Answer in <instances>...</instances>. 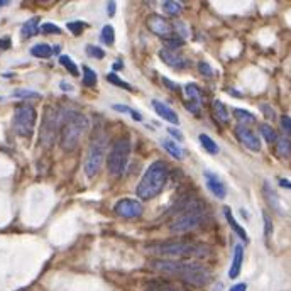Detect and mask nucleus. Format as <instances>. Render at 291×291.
<instances>
[{"instance_id": "1", "label": "nucleus", "mask_w": 291, "mask_h": 291, "mask_svg": "<svg viewBox=\"0 0 291 291\" xmlns=\"http://www.w3.org/2000/svg\"><path fill=\"white\" fill-rule=\"evenodd\" d=\"M169 176V168L166 163L156 161L146 169L144 176H142L141 183L137 184V197L142 200H151L165 188Z\"/></svg>"}, {"instance_id": "2", "label": "nucleus", "mask_w": 291, "mask_h": 291, "mask_svg": "<svg viewBox=\"0 0 291 291\" xmlns=\"http://www.w3.org/2000/svg\"><path fill=\"white\" fill-rule=\"evenodd\" d=\"M210 247L205 244H187V242H163V244H151L146 246V252L154 254V256H168V257H179V256H208Z\"/></svg>"}, {"instance_id": "3", "label": "nucleus", "mask_w": 291, "mask_h": 291, "mask_svg": "<svg viewBox=\"0 0 291 291\" xmlns=\"http://www.w3.org/2000/svg\"><path fill=\"white\" fill-rule=\"evenodd\" d=\"M88 120L80 114H68L61 129V146L65 151H73L80 142L83 132L87 130Z\"/></svg>"}, {"instance_id": "4", "label": "nucleus", "mask_w": 291, "mask_h": 291, "mask_svg": "<svg viewBox=\"0 0 291 291\" xmlns=\"http://www.w3.org/2000/svg\"><path fill=\"white\" fill-rule=\"evenodd\" d=\"M105 142H107V139L103 137L102 132H97L90 141L88 154L87 160H85V173H87L88 178H93L102 168V163L105 160Z\"/></svg>"}, {"instance_id": "5", "label": "nucleus", "mask_w": 291, "mask_h": 291, "mask_svg": "<svg viewBox=\"0 0 291 291\" xmlns=\"http://www.w3.org/2000/svg\"><path fill=\"white\" fill-rule=\"evenodd\" d=\"M129 156H130V141L127 139V137H122V139H119L115 142L112 151H110V154H109L107 168H109L110 174L120 176V174L125 171Z\"/></svg>"}, {"instance_id": "6", "label": "nucleus", "mask_w": 291, "mask_h": 291, "mask_svg": "<svg viewBox=\"0 0 291 291\" xmlns=\"http://www.w3.org/2000/svg\"><path fill=\"white\" fill-rule=\"evenodd\" d=\"M205 222V214L202 208H192V210H183L178 217H174L169 229L174 234H184V232H192L198 229Z\"/></svg>"}, {"instance_id": "7", "label": "nucleus", "mask_w": 291, "mask_h": 291, "mask_svg": "<svg viewBox=\"0 0 291 291\" xmlns=\"http://www.w3.org/2000/svg\"><path fill=\"white\" fill-rule=\"evenodd\" d=\"M36 125V110L31 105H20L14 112V129L19 136L31 137Z\"/></svg>"}, {"instance_id": "8", "label": "nucleus", "mask_w": 291, "mask_h": 291, "mask_svg": "<svg viewBox=\"0 0 291 291\" xmlns=\"http://www.w3.org/2000/svg\"><path fill=\"white\" fill-rule=\"evenodd\" d=\"M179 278H181L187 284L202 288V286H207V284L210 283L211 273L198 262H184L183 271H181V274H179Z\"/></svg>"}, {"instance_id": "9", "label": "nucleus", "mask_w": 291, "mask_h": 291, "mask_svg": "<svg viewBox=\"0 0 291 291\" xmlns=\"http://www.w3.org/2000/svg\"><path fill=\"white\" fill-rule=\"evenodd\" d=\"M146 24H147V29L151 31L152 34H156V36H160V38L163 39H169V38H173V25L168 22V20L163 17V15L160 14H151L149 17H147L146 20Z\"/></svg>"}, {"instance_id": "10", "label": "nucleus", "mask_w": 291, "mask_h": 291, "mask_svg": "<svg viewBox=\"0 0 291 291\" xmlns=\"http://www.w3.org/2000/svg\"><path fill=\"white\" fill-rule=\"evenodd\" d=\"M115 214L122 219H139L142 215V203L137 202V200H132V198H122L119 200L117 205H115Z\"/></svg>"}, {"instance_id": "11", "label": "nucleus", "mask_w": 291, "mask_h": 291, "mask_svg": "<svg viewBox=\"0 0 291 291\" xmlns=\"http://www.w3.org/2000/svg\"><path fill=\"white\" fill-rule=\"evenodd\" d=\"M154 271H160L163 274H169V276H179L183 271L184 262L181 261H171V259H156L151 262Z\"/></svg>"}, {"instance_id": "12", "label": "nucleus", "mask_w": 291, "mask_h": 291, "mask_svg": "<svg viewBox=\"0 0 291 291\" xmlns=\"http://www.w3.org/2000/svg\"><path fill=\"white\" fill-rule=\"evenodd\" d=\"M157 55H160L163 63L168 65L169 68H173V70H183V68L188 66L187 60H184L178 51H171V49H168V47H163V49H160Z\"/></svg>"}, {"instance_id": "13", "label": "nucleus", "mask_w": 291, "mask_h": 291, "mask_svg": "<svg viewBox=\"0 0 291 291\" xmlns=\"http://www.w3.org/2000/svg\"><path fill=\"white\" fill-rule=\"evenodd\" d=\"M235 134L239 137V141L244 144L247 149L251 151H259L261 149V141H259V137L254 134L251 129H247L246 125H237L235 129Z\"/></svg>"}, {"instance_id": "14", "label": "nucleus", "mask_w": 291, "mask_h": 291, "mask_svg": "<svg viewBox=\"0 0 291 291\" xmlns=\"http://www.w3.org/2000/svg\"><path fill=\"white\" fill-rule=\"evenodd\" d=\"M205 181H207V187L211 193L215 195L217 198H225V195H227V187H225V183L222 181V179L217 176V174L214 173H205Z\"/></svg>"}, {"instance_id": "15", "label": "nucleus", "mask_w": 291, "mask_h": 291, "mask_svg": "<svg viewBox=\"0 0 291 291\" xmlns=\"http://www.w3.org/2000/svg\"><path fill=\"white\" fill-rule=\"evenodd\" d=\"M184 93H187V97L190 100L188 109L192 110V112H197V110L202 107V103H203L202 90H200L195 83H188L187 87H184Z\"/></svg>"}, {"instance_id": "16", "label": "nucleus", "mask_w": 291, "mask_h": 291, "mask_svg": "<svg viewBox=\"0 0 291 291\" xmlns=\"http://www.w3.org/2000/svg\"><path fill=\"white\" fill-rule=\"evenodd\" d=\"M152 109H154V112L160 115L161 119H165L166 122H171V124H174V125L179 124L178 114L174 112L171 107H168L166 103L160 102V100H152Z\"/></svg>"}, {"instance_id": "17", "label": "nucleus", "mask_w": 291, "mask_h": 291, "mask_svg": "<svg viewBox=\"0 0 291 291\" xmlns=\"http://www.w3.org/2000/svg\"><path fill=\"white\" fill-rule=\"evenodd\" d=\"M242 261H244V247H242L241 244H237L235 249H234V259H232L230 271H229V276H230L232 279H235V278L241 274Z\"/></svg>"}, {"instance_id": "18", "label": "nucleus", "mask_w": 291, "mask_h": 291, "mask_svg": "<svg viewBox=\"0 0 291 291\" xmlns=\"http://www.w3.org/2000/svg\"><path fill=\"white\" fill-rule=\"evenodd\" d=\"M224 214H225V219H227V222H229V225L232 227V230H234L235 234L239 235L241 239L244 241V242H249V235L246 234L244 227H241L239 224H237V220L234 219V215H232V210H230V207H225V208H224Z\"/></svg>"}, {"instance_id": "19", "label": "nucleus", "mask_w": 291, "mask_h": 291, "mask_svg": "<svg viewBox=\"0 0 291 291\" xmlns=\"http://www.w3.org/2000/svg\"><path fill=\"white\" fill-rule=\"evenodd\" d=\"M163 147L168 151L169 156H173L174 160H183L184 151L181 149V146H178V142H174L173 139H163Z\"/></svg>"}, {"instance_id": "20", "label": "nucleus", "mask_w": 291, "mask_h": 291, "mask_svg": "<svg viewBox=\"0 0 291 291\" xmlns=\"http://www.w3.org/2000/svg\"><path fill=\"white\" fill-rule=\"evenodd\" d=\"M211 109H214L215 119L219 120L220 124H227V122H229V112H227V107L220 102V100H215L214 105H211Z\"/></svg>"}, {"instance_id": "21", "label": "nucleus", "mask_w": 291, "mask_h": 291, "mask_svg": "<svg viewBox=\"0 0 291 291\" xmlns=\"http://www.w3.org/2000/svg\"><path fill=\"white\" fill-rule=\"evenodd\" d=\"M276 154L283 160H289L291 157V141L286 137H279L278 146H276Z\"/></svg>"}, {"instance_id": "22", "label": "nucleus", "mask_w": 291, "mask_h": 291, "mask_svg": "<svg viewBox=\"0 0 291 291\" xmlns=\"http://www.w3.org/2000/svg\"><path fill=\"white\" fill-rule=\"evenodd\" d=\"M52 52H55V49H52L49 44H44V42L31 47V55L36 56V58H49Z\"/></svg>"}, {"instance_id": "23", "label": "nucleus", "mask_w": 291, "mask_h": 291, "mask_svg": "<svg viewBox=\"0 0 291 291\" xmlns=\"http://www.w3.org/2000/svg\"><path fill=\"white\" fill-rule=\"evenodd\" d=\"M163 10L168 14V15H173V17H176V15L181 14L183 10V5L176 2V0H166V2H163Z\"/></svg>"}, {"instance_id": "24", "label": "nucleus", "mask_w": 291, "mask_h": 291, "mask_svg": "<svg viewBox=\"0 0 291 291\" xmlns=\"http://www.w3.org/2000/svg\"><path fill=\"white\" fill-rule=\"evenodd\" d=\"M38 24H39L38 17L29 19L28 22L22 25V31H20V33H22V38L28 39V38H31V36H34L36 33H38Z\"/></svg>"}, {"instance_id": "25", "label": "nucleus", "mask_w": 291, "mask_h": 291, "mask_svg": "<svg viewBox=\"0 0 291 291\" xmlns=\"http://www.w3.org/2000/svg\"><path fill=\"white\" fill-rule=\"evenodd\" d=\"M146 291H183L179 289L178 286L174 284H169V283H160V281H152L146 286Z\"/></svg>"}, {"instance_id": "26", "label": "nucleus", "mask_w": 291, "mask_h": 291, "mask_svg": "<svg viewBox=\"0 0 291 291\" xmlns=\"http://www.w3.org/2000/svg\"><path fill=\"white\" fill-rule=\"evenodd\" d=\"M234 115H235V119L239 120V125H244V124H254L256 122V117L251 114V112H247V110H242V109H235L234 110Z\"/></svg>"}, {"instance_id": "27", "label": "nucleus", "mask_w": 291, "mask_h": 291, "mask_svg": "<svg viewBox=\"0 0 291 291\" xmlns=\"http://www.w3.org/2000/svg\"><path fill=\"white\" fill-rule=\"evenodd\" d=\"M112 109L115 110V112H120V114H129L132 119L137 120V122H141V120H142V115H141L139 112H137V110L130 109V107H127V105L115 103V105H112Z\"/></svg>"}, {"instance_id": "28", "label": "nucleus", "mask_w": 291, "mask_h": 291, "mask_svg": "<svg viewBox=\"0 0 291 291\" xmlns=\"http://www.w3.org/2000/svg\"><path fill=\"white\" fill-rule=\"evenodd\" d=\"M259 132H261V136L266 139V142H269V144H273L274 141H278V136H276V132H274V129L271 125H268V124H261L259 125Z\"/></svg>"}, {"instance_id": "29", "label": "nucleus", "mask_w": 291, "mask_h": 291, "mask_svg": "<svg viewBox=\"0 0 291 291\" xmlns=\"http://www.w3.org/2000/svg\"><path fill=\"white\" fill-rule=\"evenodd\" d=\"M200 142H202V146L205 147V151L210 152V154H217V152H219L217 142L214 139H210L207 134H200Z\"/></svg>"}, {"instance_id": "30", "label": "nucleus", "mask_w": 291, "mask_h": 291, "mask_svg": "<svg viewBox=\"0 0 291 291\" xmlns=\"http://www.w3.org/2000/svg\"><path fill=\"white\" fill-rule=\"evenodd\" d=\"M83 85L85 87H95L97 85V73L88 66H83Z\"/></svg>"}, {"instance_id": "31", "label": "nucleus", "mask_w": 291, "mask_h": 291, "mask_svg": "<svg viewBox=\"0 0 291 291\" xmlns=\"http://www.w3.org/2000/svg\"><path fill=\"white\" fill-rule=\"evenodd\" d=\"M100 39H102V42H105L107 46L114 44L115 33H114V28H112V25H103L102 34H100Z\"/></svg>"}, {"instance_id": "32", "label": "nucleus", "mask_w": 291, "mask_h": 291, "mask_svg": "<svg viewBox=\"0 0 291 291\" xmlns=\"http://www.w3.org/2000/svg\"><path fill=\"white\" fill-rule=\"evenodd\" d=\"M60 63H61V65H63V66H65V68H66V70H68V71H70V73H71V75H73V76H78V66L75 65V61H73V60H71V58H70V56H66V55H63V56H60Z\"/></svg>"}, {"instance_id": "33", "label": "nucleus", "mask_w": 291, "mask_h": 291, "mask_svg": "<svg viewBox=\"0 0 291 291\" xmlns=\"http://www.w3.org/2000/svg\"><path fill=\"white\" fill-rule=\"evenodd\" d=\"M264 192H266V197L269 200V203H271V207L273 208H276L279 214H283L281 211V207H279V202H278V197H276V193L271 192V188H269V184H266V188H264Z\"/></svg>"}, {"instance_id": "34", "label": "nucleus", "mask_w": 291, "mask_h": 291, "mask_svg": "<svg viewBox=\"0 0 291 291\" xmlns=\"http://www.w3.org/2000/svg\"><path fill=\"white\" fill-rule=\"evenodd\" d=\"M66 28L70 29L75 36H80V34L83 33V29L87 28V24L82 22V20H75V22H68V24H66Z\"/></svg>"}, {"instance_id": "35", "label": "nucleus", "mask_w": 291, "mask_h": 291, "mask_svg": "<svg viewBox=\"0 0 291 291\" xmlns=\"http://www.w3.org/2000/svg\"><path fill=\"white\" fill-rule=\"evenodd\" d=\"M14 97H17V98H39V93L33 92V90H15Z\"/></svg>"}, {"instance_id": "36", "label": "nucleus", "mask_w": 291, "mask_h": 291, "mask_svg": "<svg viewBox=\"0 0 291 291\" xmlns=\"http://www.w3.org/2000/svg\"><path fill=\"white\" fill-rule=\"evenodd\" d=\"M41 31H42L44 34H61V29L58 28L56 24H52V22L42 24V25H41Z\"/></svg>"}, {"instance_id": "37", "label": "nucleus", "mask_w": 291, "mask_h": 291, "mask_svg": "<svg viewBox=\"0 0 291 291\" xmlns=\"http://www.w3.org/2000/svg\"><path fill=\"white\" fill-rule=\"evenodd\" d=\"M107 80H109L110 83L117 85V87H120V88H125V90H132V87H130L129 83L122 82V80H120V78H119L117 75H114V73H110V75L107 76Z\"/></svg>"}, {"instance_id": "38", "label": "nucleus", "mask_w": 291, "mask_h": 291, "mask_svg": "<svg viewBox=\"0 0 291 291\" xmlns=\"http://www.w3.org/2000/svg\"><path fill=\"white\" fill-rule=\"evenodd\" d=\"M87 55L92 58H97V60H102L105 56V51L100 49L98 46H87Z\"/></svg>"}, {"instance_id": "39", "label": "nucleus", "mask_w": 291, "mask_h": 291, "mask_svg": "<svg viewBox=\"0 0 291 291\" xmlns=\"http://www.w3.org/2000/svg\"><path fill=\"white\" fill-rule=\"evenodd\" d=\"M166 42V46H168V49H171V51H176L178 47H181L183 46V39H178V38H169L165 41Z\"/></svg>"}, {"instance_id": "40", "label": "nucleus", "mask_w": 291, "mask_h": 291, "mask_svg": "<svg viewBox=\"0 0 291 291\" xmlns=\"http://www.w3.org/2000/svg\"><path fill=\"white\" fill-rule=\"evenodd\" d=\"M264 227H266V229H264L266 239H269L273 234V222H271V219H269V215H266V214H264Z\"/></svg>"}, {"instance_id": "41", "label": "nucleus", "mask_w": 291, "mask_h": 291, "mask_svg": "<svg viewBox=\"0 0 291 291\" xmlns=\"http://www.w3.org/2000/svg\"><path fill=\"white\" fill-rule=\"evenodd\" d=\"M198 71L202 73L203 76H211L214 75V70L210 68V65H207V63H198Z\"/></svg>"}, {"instance_id": "42", "label": "nucleus", "mask_w": 291, "mask_h": 291, "mask_svg": "<svg viewBox=\"0 0 291 291\" xmlns=\"http://www.w3.org/2000/svg\"><path fill=\"white\" fill-rule=\"evenodd\" d=\"M174 29H176L178 33H179V38H181V39H184V38L188 36V29H187V25H184L183 22H176V24H174L173 31H174Z\"/></svg>"}, {"instance_id": "43", "label": "nucleus", "mask_w": 291, "mask_h": 291, "mask_svg": "<svg viewBox=\"0 0 291 291\" xmlns=\"http://www.w3.org/2000/svg\"><path fill=\"white\" fill-rule=\"evenodd\" d=\"M281 127L284 129V132H288V134L291 136V117H288V115H283V117H281Z\"/></svg>"}, {"instance_id": "44", "label": "nucleus", "mask_w": 291, "mask_h": 291, "mask_svg": "<svg viewBox=\"0 0 291 291\" xmlns=\"http://www.w3.org/2000/svg\"><path fill=\"white\" fill-rule=\"evenodd\" d=\"M10 46H12V41H10L9 36H5V38H0V51L9 49Z\"/></svg>"}, {"instance_id": "45", "label": "nucleus", "mask_w": 291, "mask_h": 291, "mask_svg": "<svg viewBox=\"0 0 291 291\" xmlns=\"http://www.w3.org/2000/svg\"><path fill=\"white\" fill-rule=\"evenodd\" d=\"M261 110H262L264 115H266L268 119H274V112L268 107V105H261Z\"/></svg>"}, {"instance_id": "46", "label": "nucleus", "mask_w": 291, "mask_h": 291, "mask_svg": "<svg viewBox=\"0 0 291 291\" xmlns=\"http://www.w3.org/2000/svg\"><path fill=\"white\" fill-rule=\"evenodd\" d=\"M169 134H171V136H174V137H176V139H179V141H181L183 139V136L181 134H179V130H176V129H173V127H169Z\"/></svg>"}, {"instance_id": "47", "label": "nucleus", "mask_w": 291, "mask_h": 291, "mask_svg": "<svg viewBox=\"0 0 291 291\" xmlns=\"http://www.w3.org/2000/svg\"><path fill=\"white\" fill-rule=\"evenodd\" d=\"M246 284L244 283H239V284H234V286L230 288V291H246Z\"/></svg>"}, {"instance_id": "48", "label": "nucleus", "mask_w": 291, "mask_h": 291, "mask_svg": "<svg viewBox=\"0 0 291 291\" xmlns=\"http://www.w3.org/2000/svg\"><path fill=\"white\" fill-rule=\"evenodd\" d=\"M114 14H115V2H109V15L112 17Z\"/></svg>"}, {"instance_id": "49", "label": "nucleus", "mask_w": 291, "mask_h": 291, "mask_svg": "<svg viewBox=\"0 0 291 291\" xmlns=\"http://www.w3.org/2000/svg\"><path fill=\"white\" fill-rule=\"evenodd\" d=\"M279 184L284 188H289L291 190V181H288V179H279Z\"/></svg>"}, {"instance_id": "50", "label": "nucleus", "mask_w": 291, "mask_h": 291, "mask_svg": "<svg viewBox=\"0 0 291 291\" xmlns=\"http://www.w3.org/2000/svg\"><path fill=\"white\" fill-rule=\"evenodd\" d=\"M124 65H122V61H115L114 63V70H122Z\"/></svg>"}, {"instance_id": "51", "label": "nucleus", "mask_w": 291, "mask_h": 291, "mask_svg": "<svg viewBox=\"0 0 291 291\" xmlns=\"http://www.w3.org/2000/svg\"><path fill=\"white\" fill-rule=\"evenodd\" d=\"M163 82H165V83L168 85V87L171 88V90H173V88H176V85H174V83H171V82H168V78H166V76H163Z\"/></svg>"}, {"instance_id": "52", "label": "nucleus", "mask_w": 291, "mask_h": 291, "mask_svg": "<svg viewBox=\"0 0 291 291\" xmlns=\"http://www.w3.org/2000/svg\"><path fill=\"white\" fill-rule=\"evenodd\" d=\"M61 88H63V90H70V92L73 90V87H71V85H68V83H65V82L61 83Z\"/></svg>"}, {"instance_id": "53", "label": "nucleus", "mask_w": 291, "mask_h": 291, "mask_svg": "<svg viewBox=\"0 0 291 291\" xmlns=\"http://www.w3.org/2000/svg\"><path fill=\"white\" fill-rule=\"evenodd\" d=\"M4 5H9L7 0H0V7H4Z\"/></svg>"}, {"instance_id": "54", "label": "nucleus", "mask_w": 291, "mask_h": 291, "mask_svg": "<svg viewBox=\"0 0 291 291\" xmlns=\"http://www.w3.org/2000/svg\"><path fill=\"white\" fill-rule=\"evenodd\" d=\"M0 100H2V98H0Z\"/></svg>"}]
</instances>
